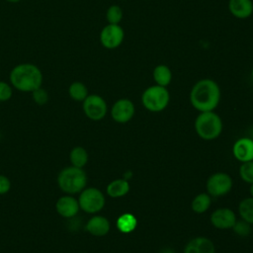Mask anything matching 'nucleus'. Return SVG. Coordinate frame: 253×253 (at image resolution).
Segmentation results:
<instances>
[{
    "label": "nucleus",
    "mask_w": 253,
    "mask_h": 253,
    "mask_svg": "<svg viewBox=\"0 0 253 253\" xmlns=\"http://www.w3.org/2000/svg\"><path fill=\"white\" fill-rule=\"evenodd\" d=\"M220 100V89L212 79L205 78L199 80L192 87L190 102L199 112L213 111Z\"/></svg>",
    "instance_id": "obj_1"
},
{
    "label": "nucleus",
    "mask_w": 253,
    "mask_h": 253,
    "mask_svg": "<svg viewBox=\"0 0 253 253\" xmlns=\"http://www.w3.org/2000/svg\"><path fill=\"white\" fill-rule=\"evenodd\" d=\"M10 83L16 90L32 93L42 84V73L34 63L25 62L14 66L9 75Z\"/></svg>",
    "instance_id": "obj_2"
},
{
    "label": "nucleus",
    "mask_w": 253,
    "mask_h": 253,
    "mask_svg": "<svg viewBox=\"0 0 253 253\" xmlns=\"http://www.w3.org/2000/svg\"><path fill=\"white\" fill-rule=\"evenodd\" d=\"M57 185L59 189L68 194H78L87 185V175L83 168L68 166L63 168L57 176Z\"/></svg>",
    "instance_id": "obj_3"
},
{
    "label": "nucleus",
    "mask_w": 253,
    "mask_h": 253,
    "mask_svg": "<svg viewBox=\"0 0 253 253\" xmlns=\"http://www.w3.org/2000/svg\"><path fill=\"white\" fill-rule=\"evenodd\" d=\"M195 129L198 135L205 140L215 139L222 130L221 119L213 111L201 112L195 121Z\"/></svg>",
    "instance_id": "obj_4"
},
{
    "label": "nucleus",
    "mask_w": 253,
    "mask_h": 253,
    "mask_svg": "<svg viewBox=\"0 0 253 253\" xmlns=\"http://www.w3.org/2000/svg\"><path fill=\"white\" fill-rule=\"evenodd\" d=\"M170 94L166 87L152 85L146 88L141 95V103L143 107L150 112H161L169 104Z\"/></svg>",
    "instance_id": "obj_5"
},
{
    "label": "nucleus",
    "mask_w": 253,
    "mask_h": 253,
    "mask_svg": "<svg viewBox=\"0 0 253 253\" xmlns=\"http://www.w3.org/2000/svg\"><path fill=\"white\" fill-rule=\"evenodd\" d=\"M105 196L97 188H84L79 193L78 203L80 210L87 213H96L105 206Z\"/></svg>",
    "instance_id": "obj_6"
},
{
    "label": "nucleus",
    "mask_w": 253,
    "mask_h": 253,
    "mask_svg": "<svg viewBox=\"0 0 253 253\" xmlns=\"http://www.w3.org/2000/svg\"><path fill=\"white\" fill-rule=\"evenodd\" d=\"M82 103V109L85 116L92 121H100L107 115V103L100 95H88Z\"/></svg>",
    "instance_id": "obj_7"
},
{
    "label": "nucleus",
    "mask_w": 253,
    "mask_h": 253,
    "mask_svg": "<svg viewBox=\"0 0 253 253\" xmlns=\"http://www.w3.org/2000/svg\"><path fill=\"white\" fill-rule=\"evenodd\" d=\"M99 39L105 48L115 49L122 44L125 39V32L120 25L108 24L101 30Z\"/></svg>",
    "instance_id": "obj_8"
},
{
    "label": "nucleus",
    "mask_w": 253,
    "mask_h": 253,
    "mask_svg": "<svg viewBox=\"0 0 253 253\" xmlns=\"http://www.w3.org/2000/svg\"><path fill=\"white\" fill-rule=\"evenodd\" d=\"M232 188L231 177L223 172L212 174L207 181V191L210 196L221 197L226 195Z\"/></svg>",
    "instance_id": "obj_9"
},
{
    "label": "nucleus",
    "mask_w": 253,
    "mask_h": 253,
    "mask_svg": "<svg viewBox=\"0 0 253 253\" xmlns=\"http://www.w3.org/2000/svg\"><path fill=\"white\" fill-rule=\"evenodd\" d=\"M134 105L126 98L119 99L114 103L111 109V116L113 120L119 124H125L131 120L134 115Z\"/></svg>",
    "instance_id": "obj_10"
},
{
    "label": "nucleus",
    "mask_w": 253,
    "mask_h": 253,
    "mask_svg": "<svg viewBox=\"0 0 253 253\" xmlns=\"http://www.w3.org/2000/svg\"><path fill=\"white\" fill-rule=\"evenodd\" d=\"M211 224L219 229L232 228L236 222L234 211L228 208H220L215 210L211 215Z\"/></svg>",
    "instance_id": "obj_11"
},
{
    "label": "nucleus",
    "mask_w": 253,
    "mask_h": 253,
    "mask_svg": "<svg viewBox=\"0 0 253 253\" xmlns=\"http://www.w3.org/2000/svg\"><path fill=\"white\" fill-rule=\"evenodd\" d=\"M55 210L57 213L65 218H70L75 216L79 210L78 200L75 199L72 195H63L55 203Z\"/></svg>",
    "instance_id": "obj_12"
},
{
    "label": "nucleus",
    "mask_w": 253,
    "mask_h": 253,
    "mask_svg": "<svg viewBox=\"0 0 253 253\" xmlns=\"http://www.w3.org/2000/svg\"><path fill=\"white\" fill-rule=\"evenodd\" d=\"M233 156L240 162L253 160V139L242 137L235 141L232 147Z\"/></svg>",
    "instance_id": "obj_13"
},
{
    "label": "nucleus",
    "mask_w": 253,
    "mask_h": 253,
    "mask_svg": "<svg viewBox=\"0 0 253 253\" xmlns=\"http://www.w3.org/2000/svg\"><path fill=\"white\" fill-rule=\"evenodd\" d=\"M214 251L212 241L204 236L191 239L184 248V253H214Z\"/></svg>",
    "instance_id": "obj_14"
},
{
    "label": "nucleus",
    "mask_w": 253,
    "mask_h": 253,
    "mask_svg": "<svg viewBox=\"0 0 253 253\" xmlns=\"http://www.w3.org/2000/svg\"><path fill=\"white\" fill-rule=\"evenodd\" d=\"M110 221L103 215H94L86 223V230L94 236H105L110 231Z\"/></svg>",
    "instance_id": "obj_15"
},
{
    "label": "nucleus",
    "mask_w": 253,
    "mask_h": 253,
    "mask_svg": "<svg viewBox=\"0 0 253 253\" xmlns=\"http://www.w3.org/2000/svg\"><path fill=\"white\" fill-rule=\"evenodd\" d=\"M228 10L237 19H247L253 13V2L251 0H229Z\"/></svg>",
    "instance_id": "obj_16"
},
{
    "label": "nucleus",
    "mask_w": 253,
    "mask_h": 253,
    "mask_svg": "<svg viewBox=\"0 0 253 253\" xmlns=\"http://www.w3.org/2000/svg\"><path fill=\"white\" fill-rule=\"evenodd\" d=\"M129 191L128 181L122 179H116L108 184L106 192L107 195L111 198H121L126 195Z\"/></svg>",
    "instance_id": "obj_17"
},
{
    "label": "nucleus",
    "mask_w": 253,
    "mask_h": 253,
    "mask_svg": "<svg viewBox=\"0 0 253 253\" xmlns=\"http://www.w3.org/2000/svg\"><path fill=\"white\" fill-rule=\"evenodd\" d=\"M152 76L156 85L167 87L172 80V71L167 65L158 64L154 67Z\"/></svg>",
    "instance_id": "obj_18"
},
{
    "label": "nucleus",
    "mask_w": 253,
    "mask_h": 253,
    "mask_svg": "<svg viewBox=\"0 0 253 253\" xmlns=\"http://www.w3.org/2000/svg\"><path fill=\"white\" fill-rule=\"evenodd\" d=\"M116 224L121 232L129 233L135 229L137 225V219L133 214L126 212L118 217Z\"/></svg>",
    "instance_id": "obj_19"
},
{
    "label": "nucleus",
    "mask_w": 253,
    "mask_h": 253,
    "mask_svg": "<svg viewBox=\"0 0 253 253\" xmlns=\"http://www.w3.org/2000/svg\"><path fill=\"white\" fill-rule=\"evenodd\" d=\"M69 161L71 166L83 168L88 162V152L82 146H75L70 150Z\"/></svg>",
    "instance_id": "obj_20"
},
{
    "label": "nucleus",
    "mask_w": 253,
    "mask_h": 253,
    "mask_svg": "<svg viewBox=\"0 0 253 253\" xmlns=\"http://www.w3.org/2000/svg\"><path fill=\"white\" fill-rule=\"evenodd\" d=\"M68 95L72 100L76 102H83L89 95L88 88L84 83L80 81H74L68 87Z\"/></svg>",
    "instance_id": "obj_21"
},
{
    "label": "nucleus",
    "mask_w": 253,
    "mask_h": 253,
    "mask_svg": "<svg viewBox=\"0 0 253 253\" xmlns=\"http://www.w3.org/2000/svg\"><path fill=\"white\" fill-rule=\"evenodd\" d=\"M211 196L207 193H202L197 195L192 201V210L197 213H203L209 210L211 207Z\"/></svg>",
    "instance_id": "obj_22"
},
{
    "label": "nucleus",
    "mask_w": 253,
    "mask_h": 253,
    "mask_svg": "<svg viewBox=\"0 0 253 253\" xmlns=\"http://www.w3.org/2000/svg\"><path fill=\"white\" fill-rule=\"evenodd\" d=\"M238 211L243 220L253 224V198L242 200L238 206Z\"/></svg>",
    "instance_id": "obj_23"
},
{
    "label": "nucleus",
    "mask_w": 253,
    "mask_h": 253,
    "mask_svg": "<svg viewBox=\"0 0 253 253\" xmlns=\"http://www.w3.org/2000/svg\"><path fill=\"white\" fill-rule=\"evenodd\" d=\"M123 10L119 5H111L106 12V20L109 24L120 25L123 20Z\"/></svg>",
    "instance_id": "obj_24"
},
{
    "label": "nucleus",
    "mask_w": 253,
    "mask_h": 253,
    "mask_svg": "<svg viewBox=\"0 0 253 253\" xmlns=\"http://www.w3.org/2000/svg\"><path fill=\"white\" fill-rule=\"evenodd\" d=\"M239 175L241 179L249 184L253 183V160L243 162L239 168Z\"/></svg>",
    "instance_id": "obj_25"
},
{
    "label": "nucleus",
    "mask_w": 253,
    "mask_h": 253,
    "mask_svg": "<svg viewBox=\"0 0 253 253\" xmlns=\"http://www.w3.org/2000/svg\"><path fill=\"white\" fill-rule=\"evenodd\" d=\"M32 98L34 102L39 106H43L48 102V93L42 86L32 92Z\"/></svg>",
    "instance_id": "obj_26"
},
{
    "label": "nucleus",
    "mask_w": 253,
    "mask_h": 253,
    "mask_svg": "<svg viewBox=\"0 0 253 253\" xmlns=\"http://www.w3.org/2000/svg\"><path fill=\"white\" fill-rule=\"evenodd\" d=\"M233 231L239 235V236H247L251 232V226L250 223H248L245 220H236V222L233 225Z\"/></svg>",
    "instance_id": "obj_27"
},
{
    "label": "nucleus",
    "mask_w": 253,
    "mask_h": 253,
    "mask_svg": "<svg viewBox=\"0 0 253 253\" xmlns=\"http://www.w3.org/2000/svg\"><path fill=\"white\" fill-rule=\"evenodd\" d=\"M12 95H13L12 85L5 81H0V102H6L10 100Z\"/></svg>",
    "instance_id": "obj_28"
},
{
    "label": "nucleus",
    "mask_w": 253,
    "mask_h": 253,
    "mask_svg": "<svg viewBox=\"0 0 253 253\" xmlns=\"http://www.w3.org/2000/svg\"><path fill=\"white\" fill-rule=\"evenodd\" d=\"M11 189V181L5 175H0V195L7 194Z\"/></svg>",
    "instance_id": "obj_29"
},
{
    "label": "nucleus",
    "mask_w": 253,
    "mask_h": 253,
    "mask_svg": "<svg viewBox=\"0 0 253 253\" xmlns=\"http://www.w3.org/2000/svg\"><path fill=\"white\" fill-rule=\"evenodd\" d=\"M131 177H132V172L131 171H126L125 172V174H124V179L125 180H126V181H128L129 179H131Z\"/></svg>",
    "instance_id": "obj_30"
},
{
    "label": "nucleus",
    "mask_w": 253,
    "mask_h": 253,
    "mask_svg": "<svg viewBox=\"0 0 253 253\" xmlns=\"http://www.w3.org/2000/svg\"><path fill=\"white\" fill-rule=\"evenodd\" d=\"M249 192H250V194H251V197L253 198V183H252V184H251V186H250Z\"/></svg>",
    "instance_id": "obj_31"
},
{
    "label": "nucleus",
    "mask_w": 253,
    "mask_h": 253,
    "mask_svg": "<svg viewBox=\"0 0 253 253\" xmlns=\"http://www.w3.org/2000/svg\"><path fill=\"white\" fill-rule=\"evenodd\" d=\"M5 1H7V2H9V3H18V2H20L21 0H5Z\"/></svg>",
    "instance_id": "obj_32"
},
{
    "label": "nucleus",
    "mask_w": 253,
    "mask_h": 253,
    "mask_svg": "<svg viewBox=\"0 0 253 253\" xmlns=\"http://www.w3.org/2000/svg\"><path fill=\"white\" fill-rule=\"evenodd\" d=\"M251 77H252V79H253V68H252V70H251Z\"/></svg>",
    "instance_id": "obj_33"
}]
</instances>
